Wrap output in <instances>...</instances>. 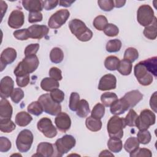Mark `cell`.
<instances>
[{
    "label": "cell",
    "mask_w": 157,
    "mask_h": 157,
    "mask_svg": "<svg viewBox=\"0 0 157 157\" xmlns=\"http://www.w3.org/2000/svg\"><path fill=\"white\" fill-rule=\"evenodd\" d=\"M39 64V61L36 55L26 56L15 68L14 75L17 77L29 74L37 69Z\"/></svg>",
    "instance_id": "obj_1"
},
{
    "label": "cell",
    "mask_w": 157,
    "mask_h": 157,
    "mask_svg": "<svg viewBox=\"0 0 157 157\" xmlns=\"http://www.w3.org/2000/svg\"><path fill=\"white\" fill-rule=\"evenodd\" d=\"M71 33L82 42H87L93 37V32L86 26L85 23L79 19H73L69 23Z\"/></svg>",
    "instance_id": "obj_2"
},
{
    "label": "cell",
    "mask_w": 157,
    "mask_h": 157,
    "mask_svg": "<svg viewBox=\"0 0 157 157\" xmlns=\"http://www.w3.org/2000/svg\"><path fill=\"white\" fill-rule=\"evenodd\" d=\"M126 124L124 119L118 115L112 117L108 121L107 129L110 137L121 139L123 136V129Z\"/></svg>",
    "instance_id": "obj_3"
},
{
    "label": "cell",
    "mask_w": 157,
    "mask_h": 157,
    "mask_svg": "<svg viewBox=\"0 0 157 157\" xmlns=\"http://www.w3.org/2000/svg\"><path fill=\"white\" fill-rule=\"evenodd\" d=\"M33 134L29 129H23L20 132L16 139V146L21 153L28 151L33 142Z\"/></svg>",
    "instance_id": "obj_4"
},
{
    "label": "cell",
    "mask_w": 157,
    "mask_h": 157,
    "mask_svg": "<svg viewBox=\"0 0 157 157\" xmlns=\"http://www.w3.org/2000/svg\"><path fill=\"white\" fill-rule=\"evenodd\" d=\"M38 101L41 104L44 111L49 115H57L61 112L60 104L53 101L48 93L40 95L38 98Z\"/></svg>",
    "instance_id": "obj_5"
},
{
    "label": "cell",
    "mask_w": 157,
    "mask_h": 157,
    "mask_svg": "<svg viewBox=\"0 0 157 157\" xmlns=\"http://www.w3.org/2000/svg\"><path fill=\"white\" fill-rule=\"evenodd\" d=\"M76 144L75 138L71 135H64L56 140L55 147L58 153V156H62L64 154L69 152Z\"/></svg>",
    "instance_id": "obj_6"
},
{
    "label": "cell",
    "mask_w": 157,
    "mask_h": 157,
    "mask_svg": "<svg viewBox=\"0 0 157 157\" xmlns=\"http://www.w3.org/2000/svg\"><path fill=\"white\" fill-rule=\"evenodd\" d=\"M156 116L155 114L149 109H144L140 112L138 116L136 126L139 130L148 129L149 127L155 123Z\"/></svg>",
    "instance_id": "obj_7"
},
{
    "label": "cell",
    "mask_w": 157,
    "mask_h": 157,
    "mask_svg": "<svg viewBox=\"0 0 157 157\" xmlns=\"http://www.w3.org/2000/svg\"><path fill=\"white\" fill-rule=\"evenodd\" d=\"M155 17L153 10L150 6L144 4L139 7L137 12V20L140 25L145 27L150 25Z\"/></svg>",
    "instance_id": "obj_8"
},
{
    "label": "cell",
    "mask_w": 157,
    "mask_h": 157,
    "mask_svg": "<svg viewBox=\"0 0 157 157\" xmlns=\"http://www.w3.org/2000/svg\"><path fill=\"white\" fill-rule=\"evenodd\" d=\"M134 75L139 83L143 86H148L153 80V75L148 71L144 64L140 61L134 66Z\"/></svg>",
    "instance_id": "obj_9"
},
{
    "label": "cell",
    "mask_w": 157,
    "mask_h": 157,
    "mask_svg": "<svg viewBox=\"0 0 157 157\" xmlns=\"http://www.w3.org/2000/svg\"><path fill=\"white\" fill-rule=\"evenodd\" d=\"M70 12L67 9H61L54 13L49 18L48 25L50 28L58 29L67 20Z\"/></svg>",
    "instance_id": "obj_10"
},
{
    "label": "cell",
    "mask_w": 157,
    "mask_h": 157,
    "mask_svg": "<svg viewBox=\"0 0 157 157\" xmlns=\"http://www.w3.org/2000/svg\"><path fill=\"white\" fill-rule=\"evenodd\" d=\"M37 127L38 130L46 137L53 138L57 134L56 128L49 118L44 117L40 119L37 122Z\"/></svg>",
    "instance_id": "obj_11"
},
{
    "label": "cell",
    "mask_w": 157,
    "mask_h": 157,
    "mask_svg": "<svg viewBox=\"0 0 157 157\" xmlns=\"http://www.w3.org/2000/svg\"><path fill=\"white\" fill-rule=\"evenodd\" d=\"M14 86V82L9 76L4 77L0 82V96L6 99L10 96Z\"/></svg>",
    "instance_id": "obj_12"
},
{
    "label": "cell",
    "mask_w": 157,
    "mask_h": 157,
    "mask_svg": "<svg viewBox=\"0 0 157 157\" xmlns=\"http://www.w3.org/2000/svg\"><path fill=\"white\" fill-rule=\"evenodd\" d=\"M17 58L16 50L10 47L4 49L0 56V66L1 71H2L7 64H12Z\"/></svg>",
    "instance_id": "obj_13"
},
{
    "label": "cell",
    "mask_w": 157,
    "mask_h": 157,
    "mask_svg": "<svg viewBox=\"0 0 157 157\" xmlns=\"http://www.w3.org/2000/svg\"><path fill=\"white\" fill-rule=\"evenodd\" d=\"M24 22L25 16L22 11L16 9L10 13L8 19L9 26L13 29H18L23 25Z\"/></svg>",
    "instance_id": "obj_14"
},
{
    "label": "cell",
    "mask_w": 157,
    "mask_h": 157,
    "mask_svg": "<svg viewBox=\"0 0 157 157\" xmlns=\"http://www.w3.org/2000/svg\"><path fill=\"white\" fill-rule=\"evenodd\" d=\"M117 86V78L115 75L108 74L103 75L99 82L98 89L101 91H107L115 89Z\"/></svg>",
    "instance_id": "obj_15"
},
{
    "label": "cell",
    "mask_w": 157,
    "mask_h": 157,
    "mask_svg": "<svg viewBox=\"0 0 157 157\" xmlns=\"http://www.w3.org/2000/svg\"><path fill=\"white\" fill-rule=\"evenodd\" d=\"M55 123L58 129L61 132H66L71 126L70 117L65 112H60L55 119Z\"/></svg>",
    "instance_id": "obj_16"
},
{
    "label": "cell",
    "mask_w": 157,
    "mask_h": 157,
    "mask_svg": "<svg viewBox=\"0 0 157 157\" xmlns=\"http://www.w3.org/2000/svg\"><path fill=\"white\" fill-rule=\"evenodd\" d=\"M29 38L40 39L46 36L49 31V28L45 25H33L28 28Z\"/></svg>",
    "instance_id": "obj_17"
},
{
    "label": "cell",
    "mask_w": 157,
    "mask_h": 157,
    "mask_svg": "<svg viewBox=\"0 0 157 157\" xmlns=\"http://www.w3.org/2000/svg\"><path fill=\"white\" fill-rule=\"evenodd\" d=\"M123 98L130 109L136 105L143 99V94L139 90H135L126 93Z\"/></svg>",
    "instance_id": "obj_18"
},
{
    "label": "cell",
    "mask_w": 157,
    "mask_h": 157,
    "mask_svg": "<svg viewBox=\"0 0 157 157\" xmlns=\"http://www.w3.org/2000/svg\"><path fill=\"white\" fill-rule=\"evenodd\" d=\"M55 149L53 144L49 142H40L38 144L36 154L34 156L51 157L54 156Z\"/></svg>",
    "instance_id": "obj_19"
},
{
    "label": "cell",
    "mask_w": 157,
    "mask_h": 157,
    "mask_svg": "<svg viewBox=\"0 0 157 157\" xmlns=\"http://www.w3.org/2000/svg\"><path fill=\"white\" fill-rule=\"evenodd\" d=\"M129 109V107L128 105L125 102L124 99L121 98L120 99H117V101H115L110 105V110L111 113L115 115H119L124 113Z\"/></svg>",
    "instance_id": "obj_20"
},
{
    "label": "cell",
    "mask_w": 157,
    "mask_h": 157,
    "mask_svg": "<svg viewBox=\"0 0 157 157\" xmlns=\"http://www.w3.org/2000/svg\"><path fill=\"white\" fill-rule=\"evenodd\" d=\"M13 109L9 101L1 98L0 101V118H11Z\"/></svg>",
    "instance_id": "obj_21"
},
{
    "label": "cell",
    "mask_w": 157,
    "mask_h": 157,
    "mask_svg": "<svg viewBox=\"0 0 157 157\" xmlns=\"http://www.w3.org/2000/svg\"><path fill=\"white\" fill-rule=\"evenodd\" d=\"M22 5L25 10L33 12H40L43 9L42 1L39 0H23Z\"/></svg>",
    "instance_id": "obj_22"
},
{
    "label": "cell",
    "mask_w": 157,
    "mask_h": 157,
    "mask_svg": "<svg viewBox=\"0 0 157 157\" xmlns=\"http://www.w3.org/2000/svg\"><path fill=\"white\" fill-rule=\"evenodd\" d=\"M32 120L33 118L29 113L25 111H22L18 112L16 115L15 122L18 126L21 127H25L28 125Z\"/></svg>",
    "instance_id": "obj_23"
},
{
    "label": "cell",
    "mask_w": 157,
    "mask_h": 157,
    "mask_svg": "<svg viewBox=\"0 0 157 157\" xmlns=\"http://www.w3.org/2000/svg\"><path fill=\"white\" fill-rule=\"evenodd\" d=\"M157 20L156 18L155 17L153 22L148 26L145 27L144 30V36L150 39V40H155L157 36Z\"/></svg>",
    "instance_id": "obj_24"
},
{
    "label": "cell",
    "mask_w": 157,
    "mask_h": 157,
    "mask_svg": "<svg viewBox=\"0 0 157 157\" xmlns=\"http://www.w3.org/2000/svg\"><path fill=\"white\" fill-rule=\"evenodd\" d=\"M59 85L57 80L49 77L43 78L40 82L41 88L45 91H52L59 87Z\"/></svg>",
    "instance_id": "obj_25"
},
{
    "label": "cell",
    "mask_w": 157,
    "mask_h": 157,
    "mask_svg": "<svg viewBox=\"0 0 157 157\" xmlns=\"http://www.w3.org/2000/svg\"><path fill=\"white\" fill-rule=\"evenodd\" d=\"M90 112V109L88 102L85 99L80 100L77 106V115L80 118H85L88 116Z\"/></svg>",
    "instance_id": "obj_26"
},
{
    "label": "cell",
    "mask_w": 157,
    "mask_h": 157,
    "mask_svg": "<svg viewBox=\"0 0 157 157\" xmlns=\"http://www.w3.org/2000/svg\"><path fill=\"white\" fill-rule=\"evenodd\" d=\"M146 69L150 72L155 78H156L157 75V57L154 56L148 58L144 61H141Z\"/></svg>",
    "instance_id": "obj_27"
},
{
    "label": "cell",
    "mask_w": 157,
    "mask_h": 157,
    "mask_svg": "<svg viewBox=\"0 0 157 157\" xmlns=\"http://www.w3.org/2000/svg\"><path fill=\"white\" fill-rule=\"evenodd\" d=\"M86 128L93 132H97L102 128V121L99 119H96L91 116L86 118L85 120Z\"/></svg>",
    "instance_id": "obj_28"
},
{
    "label": "cell",
    "mask_w": 157,
    "mask_h": 157,
    "mask_svg": "<svg viewBox=\"0 0 157 157\" xmlns=\"http://www.w3.org/2000/svg\"><path fill=\"white\" fill-rule=\"evenodd\" d=\"M107 147L112 152L118 153L123 148L122 141L119 138L110 137L107 142Z\"/></svg>",
    "instance_id": "obj_29"
},
{
    "label": "cell",
    "mask_w": 157,
    "mask_h": 157,
    "mask_svg": "<svg viewBox=\"0 0 157 157\" xmlns=\"http://www.w3.org/2000/svg\"><path fill=\"white\" fill-rule=\"evenodd\" d=\"M15 128L16 125L11 118H0V129L2 132L9 133L13 131Z\"/></svg>",
    "instance_id": "obj_30"
},
{
    "label": "cell",
    "mask_w": 157,
    "mask_h": 157,
    "mask_svg": "<svg viewBox=\"0 0 157 157\" xmlns=\"http://www.w3.org/2000/svg\"><path fill=\"white\" fill-rule=\"evenodd\" d=\"M64 58V53L59 47H54L52 49L50 53V61L55 63L58 64L62 62Z\"/></svg>",
    "instance_id": "obj_31"
},
{
    "label": "cell",
    "mask_w": 157,
    "mask_h": 157,
    "mask_svg": "<svg viewBox=\"0 0 157 157\" xmlns=\"http://www.w3.org/2000/svg\"><path fill=\"white\" fill-rule=\"evenodd\" d=\"M132 68V63L123 59L120 61V63L117 70L123 75H128L131 73Z\"/></svg>",
    "instance_id": "obj_32"
},
{
    "label": "cell",
    "mask_w": 157,
    "mask_h": 157,
    "mask_svg": "<svg viewBox=\"0 0 157 157\" xmlns=\"http://www.w3.org/2000/svg\"><path fill=\"white\" fill-rule=\"evenodd\" d=\"M139 147V142L137 137H130L125 142L124 144V150L131 153L136 151Z\"/></svg>",
    "instance_id": "obj_33"
},
{
    "label": "cell",
    "mask_w": 157,
    "mask_h": 157,
    "mask_svg": "<svg viewBox=\"0 0 157 157\" xmlns=\"http://www.w3.org/2000/svg\"><path fill=\"white\" fill-rule=\"evenodd\" d=\"M118 99V97L115 93L105 92L101 96V101L102 104L105 107H110V105Z\"/></svg>",
    "instance_id": "obj_34"
},
{
    "label": "cell",
    "mask_w": 157,
    "mask_h": 157,
    "mask_svg": "<svg viewBox=\"0 0 157 157\" xmlns=\"http://www.w3.org/2000/svg\"><path fill=\"white\" fill-rule=\"evenodd\" d=\"M120 59L115 56H107L104 61V66L105 68L109 71H115L117 69Z\"/></svg>",
    "instance_id": "obj_35"
},
{
    "label": "cell",
    "mask_w": 157,
    "mask_h": 157,
    "mask_svg": "<svg viewBox=\"0 0 157 157\" xmlns=\"http://www.w3.org/2000/svg\"><path fill=\"white\" fill-rule=\"evenodd\" d=\"M122 44L121 42L118 39H112L108 41V42L106 44V50L109 53H115L118 52L121 49Z\"/></svg>",
    "instance_id": "obj_36"
},
{
    "label": "cell",
    "mask_w": 157,
    "mask_h": 157,
    "mask_svg": "<svg viewBox=\"0 0 157 157\" xmlns=\"http://www.w3.org/2000/svg\"><path fill=\"white\" fill-rule=\"evenodd\" d=\"M28 112L35 116H39L42 114L44 110L41 104L39 101L32 102L28 105L27 108Z\"/></svg>",
    "instance_id": "obj_37"
},
{
    "label": "cell",
    "mask_w": 157,
    "mask_h": 157,
    "mask_svg": "<svg viewBox=\"0 0 157 157\" xmlns=\"http://www.w3.org/2000/svg\"><path fill=\"white\" fill-rule=\"evenodd\" d=\"M107 24V19L104 15H98L93 20L94 27L99 31H103Z\"/></svg>",
    "instance_id": "obj_38"
},
{
    "label": "cell",
    "mask_w": 157,
    "mask_h": 157,
    "mask_svg": "<svg viewBox=\"0 0 157 157\" xmlns=\"http://www.w3.org/2000/svg\"><path fill=\"white\" fill-rule=\"evenodd\" d=\"M105 114V107L101 103L96 104L91 112V116L96 119L101 120Z\"/></svg>",
    "instance_id": "obj_39"
},
{
    "label": "cell",
    "mask_w": 157,
    "mask_h": 157,
    "mask_svg": "<svg viewBox=\"0 0 157 157\" xmlns=\"http://www.w3.org/2000/svg\"><path fill=\"white\" fill-rule=\"evenodd\" d=\"M137 139L139 144H148L151 139V136L149 131L147 129L139 130L137 134Z\"/></svg>",
    "instance_id": "obj_40"
},
{
    "label": "cell",
    "mask_w": 157,
    "mask_h": 157,
    "mask_svg": "<svg viewBox=\"0 0 157 157\" xmlns=\"http://www.w3.org/2000/svg\"><path fill=\"white\" fill-rule=\"evenodd\" d=\"M139 58V52L137 49L133 47L128 48L124 53V59L133 63Z\"/></svg>",
    "instance_id": "obj_41"
},
{
    "label": "cell",
    "mask_w": 157,
    "mask_h": 157,
    "mask_svg": "<svg viewBox=\"0 0 157 157\" xmlns=\"http://www.w3.org/2000/svg\"><path fill=\"white\" fill-rule=\"evenodd\" d=\"M137 117L138 115L136 112L132 109H131L126 115L125 118H124L126 126L130 127L136 126V122Z\"/></svg>",
    "instance_id": "obj_42"
},
{
    "label": "cell",
    "mask_w": 157,
    "mask_h": 157,
    "mask_svg": "<svg viewBox=\"0 0 157 157\" xmlns=\"http://www.w3.org/2000/svg\"><path fill=\"white\" fill-rule=\"evenodd\" d=\"M50 96L53 101L57 103H61L64 99V93L63 91L56 88L50 91Z\"/></svg>",
    "instance_id": "obj_43"
},
{
    "label": "cell",
    "mask_w": 157,
    "mask_h": 157,
    "mask_svg": "<svg viewBox=\"0 0 157 157\" xmlns=\"http://www.w3.org/2000/svg\"><path fill=\"white\" fill-rule=\"evenodd\" d=\"M104 33L109 37H114L117 36L119 33V29L115 25L108 23L104 29Z\"/></svg>",
    "instance_id": "obj_44"
},
{
    "label": "cell",
    "mask_w": 157,
    "mask_h": 157,
    "mask_svg": "<svg viewBox=\"0 0 157 157\" xmlns=\"http://www.w3.org/2000/svg\"><path fill=\"white\" fill-rule=\"evenodd\" d=\"M129 156L131 157H138V156H147L151 157L152 156L151 151L145 148H138L136 151L129 153Z\"/></svg>",
    "instance_id": "obj_45"
},
{
    "label": "cell",
    "mask_w": 157,
    "mask_h": 157,
    "mask_svg": "<svg viewBox=\"0 0 157 157\" xmlns=\"http://www.w3.org/2000/svg\"><path fill=\"white\" fill-rule=\"evenodd\" d=\"M23 97L24 92L20 88H14L10 95V98L12 101L15 104L19 103L21 101V100L23 98Z\"/></svg>",
    "instance_id": "obj_46"
},
{
    "label": "cell",
    "mask_w": 157,
    "mask_h": 157,
    "mask_svg": "<svg viewBox=\"0 0 157 157\" xmlns=\"http://www.w3.org/2000/svg\"><path fill=\"white\" fill-rule=\"evenodd\" d=\"M80 101V96L76 92L71 93L69 98V107L72 111H76L77 106Z\"/></svg>",
    "instance_id": "obj_47"
},
{
    "label": "cell",
    "mask_w": 157,
    "mask_h": 157,
    "mask_svg": "<svg viewBox=\"0 0 157 157\" xmlns=\"http://www.w3.org/2000/svg\"><path fill=\"white\" fill-rule=\"evenodd\" d=\"M98 4L104 11L109 12L114 8V3L112 0H99L98 1Z\"/></svg>",
    "instance_id": "obj_48"
},
{
    "label": "cell",
    "mask_w": 157,
    "mask_h": 157,
    "mask_svg": "<svg viewBox=\"0 0 157 157\" xmlns=\"http://www.w3.org/2000/svg\"><path fill=\"white\" fill-rule=\"evenodd\" d=\"M13 36L18 40H25L29 38V34L28 28L18 29L13 33Z\"/></svg>",
    "instance_id": "obj_49"
},
{
    "label": "cell",
    "mask_w": 157,
    "mask_h": 157,
    "mask_svg": "<svg viewBox=\"0 0 157 157\" xmlns=\"http://www.w3.org/2000/svg\"><path fill=\"white\" fill-rule=\"evenodd\" d=\"M12 147V144L10 140L6 137H0V151L1 152H7Z\"/></svg>",
    "instance_id": "obj_50"
},
{
    "label": "cell",
    "mask_w": 157,
    "mask_h": 157,
    "mask_svg": "<svg viewBox=\"0 0 157 157\" xmlns=\"http://www.w3.org/2000/svg\"><path fill=\"white\" fill-rule=\"evenodd\" d=\"M43 16L40 12H29L28 14V21L30 23L39 22L42 20Z\"/></svg>",
    "instance_id": "obj_51"
},
{
    "label": "cell",
    "mask_w": 157,
    "mask_h": 157,
    "mask_svg": "<svg viewBox=\"0 0 157 157\" xmlns=\"http://www.w3.org/2000/svg\"><path fill=\"white\" fill-rule=\"evenodd\" d=\"M39 48V44H31L28 45L25 49V55L26 56L36 55Z\"/></svg>",
    "instance_id": "obj_52"
},
{
    "label": "cell",
    "mask_w": 157,
    "mask_h": 157,
    "mask_svg": "<svg viewBox=\"0 0 157 157\" xmlns=\"http://www.w3.org/2000/svg\"><path fill=\"white\" fill-rule=\"evenodd\" d=\"M61 74V71L56 67H52L49 71V75L50 78L57 81L62 80L63 77Z\"/></svg>",
    "instance_id": "obj_53"
},
{
    "label": "cell",
    "mask_w": 157,
    "mask_h": 157,
    "mask_svg": "<svg viewBox=\"0 0 157 157\" xmlns=\"http://www.w3.org/2000/svg\"><path fill=\"white\" fill-rule=\"evenodd\" d=\"M59 1L57 0H48V1H42V4L43 6V9L46 10H51L55 9Z\"/></svg>",
    "instance_id": "obj_54"
},
{
    "label": "cell",
    "mask_w": 157,
    "mask_h": 157,
    "mask_svg": "<svg viewBox=\"0 0 157 157\" xmlns=\"http://www.w3.org/2000/svg\"><path fill=\"white\" fill-rule=\"evenodd\" d=\"M29 80V74H27L24 76L16 77V83L20 87H25L28 85Z\"/></svg>",
    "instance_id": "obj_55"
},
{
    "label": "cell",
    "mask_w": 157,
    "mask_h": 157,
    "mask_svg": "<svg viewBox=\"0 0 157 157\" xmlns=\"http://www.w3.org/2000/svg\"><path fill=\"white\" fill-rule=\"evenodd\" d=\"M156 91H155L151 96L150 99V105L151 109L156 113Z\"/></svg>",
    "instance_id": "obj_56"
},
{
    "label": "cell",
    "mask_w": 157,
    "mask_h": 157,
    "mask_svg": "<svg viewBox=\"0 0 157 157\" xmlns=\"http://www.w3.org/2000/svg\"><path fill=\"white\" fill-rule=\"evenodd\" d=\"M1 19H2L4 13L6 12L7 9V5L6 2L3 1H1Z\"/></svg>",
    "instance_id": "obj_57"
},
{
    "label": "cell",
    "mask_w": 157,
    "mask_h": 157,
    "mask_svg": "<svg viewBox=\"0 0 157 157\" xmlns=\"http://www.w3.org/2000/svg\"><path fill=\"white\" fill-rule=\"evenodd\" d=\"M75 1H59V4L60 6L68 7H70Z\"/></svg>",
    "instance_id": "obj_58"
},
{
    "label": "cell",
    "mask_w": 157,
    "mask_h": 157,
    "mask_svg": "<svg viewBox=\"0 0 157 157\" xmlns=\"http://www.w3.org/2000/svg\"><path fill=\"white\" fill-rule=\"evenodd\" d=\"M126 1H122V0H117V1H113V3H114V7H117V8H120L123 6H124L125 3H126Z\"/></svg>",
    "instance_id": "obj_59"
},
{
    "label": "cell",
    "mask_w": 157,
    "mask_h": 157,
    "mask_svg": "<svg viewBox=\"0 0 157 157\" xmlns=\"http://www.w3.org/2000/svg\"><path fill=\"white\" fill-rule=\"evenodd\" d=\"M99 156H113V155L112 153H111V152H110L107 150H103V151H102L101 152V153L99 154Z\"/></svg>",
    "instance_id": "obj_60"
}]
</instances>
